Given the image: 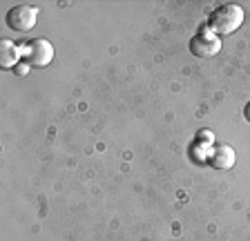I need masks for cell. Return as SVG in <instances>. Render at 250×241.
Returning a JSON list of instances; mask_svg holds the SVG:
<instances>
[{
	"label": "cell",
	"mask_w": 250,
	"mask_h": 241,
	"mask_svg": "<svg viewBox=\"0 0 250 241\" xmlns=\"http://www.w3.org/2000/svg\"><path fill=\"white\" fill-rule=\"evenodd\" d=\"M244 25V9L234 2L219 5L208 18V29L217 36H228Z\"/></svg>",
	"instance_id": "1"
},
{
	"label": "cell",
	"mask_w": 250,
	"mask_h": 241,
	"mask_svg": "<svg viewBox=\"0 0 250 241\" xmlns=\"http://www.w3.org/2000/svg\"><path fill=\"white\" fill-rule=\"evenodd\" d=\"M5 22L14 32H29L38 22V7L34 5H16L7 11Z\"/></svg>",
	"instance_id": "2"
},
{
	"label": "cell",
	"mask_w": 250,
	"mask_h": 241,
	"mask_svg": "<svg viewBox=\"0 0 250 241\" xmlns=\"http://www.w3.org/2000/svg\"><path fill=\"white\" fill-rule=\"evenodd\" d=\"M27 63L34 67H47L54 60V45L47 38H34L31 42H27V47L22 49Z\"/></svg>",
	"instance_id": "3"
},
{
	"label": "cell",
	"mask_w": 250,
	"mask_h": 241,
	"mask_svg": "<svg viewBox=\"0 0 250 241\" xmlns=\"http://www.w3.org/2000/svg\"><path fill=\"white\" fill-rule=\"evenodd\" d=\"M219 49H221V40H219V36L212 34L210 29L199 32L197 36L190 40V52L199 58H212L219 54Z\"/></svg>",
	"instance_id": "4"
},
{
	"label": "cell",
	"mask_w": 250,
	"mask_h": 241,
	"mask_svg": "<svg viewBox=\"0 0 250 241\" xmlns=\"http://www.w3.org/2000/svg\"><path fill=\"white\" fill-rule=\"evenodd\" d=\"M208 161L212 163L217 170H230L234 165V161H237V154H234V150L230 145L221 143V145H214L212 150H210Z\"/></svg>",
	"instance_id": "5"
},
{
	"label": "cell",
	"mask_w": 250,
	"mask_h": 241,
	"mask_svg": "<svg viewBox=\"0 0 250 241\" xmlns=\"http://www.w3.org/2000/svg\"><path fill=\"white\" fill-rule=\"evenodd\" d=\"M21 54H22V49L14 40H7L5 38V40L0 42V65L2 67H14L21 60Z\"/></svg>",
	"instance_id": "6"
},
{
	"label": "cell",
	"mask_w": 250,
	"mask_h": 241,
	"mask_svg": "<svg viewBox=\"0 0 250 241\" xmlns=\"http://www.w3.org/2000/svg\"><path fill=\"white\" fill-rule=\"evenodd\" d=\"M201 141H203V143H210V141H212V134H210L208 130H203V132H201Z\"/></svg>",
	"instance_id": "7"
},
{
	"label": "cell",
	"mask_w": 250,
	"mask_h": 241,
	"mask_svg": "<svg viewBox=\"0 0 250 241\" xmlns=\"http://www.w3.org/2000/svg\"><path fill=\"white\" fill-rule=\"evenodd\" d=\"M246 119H248V120H250V103H248V105H246Z\"/></svg>",
	"instance_id": "8"
}]
</instances>
